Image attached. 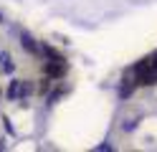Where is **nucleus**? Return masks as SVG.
I'll use <instances>...</instances> for the list:
<instances>
[{
	"mask_svg": "<svg viewBox=\"0 0 157 152\" xmlns=\"http://www.w3.org/2000/svg\"><path fill=\"white\" fill-rule=\"evenodd\" d=\"M0 66H3L5 74H10V71H13V61H10V56H8V53L0 56Z\"/></svg>",
	"mask_w": 157,
	"mask_h": 152,
	"instance_id": "4",
	"label": "nucleus"
},
{
	"mask_svg": "<svg viewBox=\"0 0 157 152\" xmlns=\"http://www.w3.org/2000/svg\"><path fill=\"white\" fill-rule=\"evenodd\" d=\"M0 23H3V20H0Z\"/></svg>",
	"mask_w": 157,
	"mask_h": 152,
	"instance_id": "6",
	"label": "nucleus"
},
{
	"mask_svg": "<svg viewBox=\"0 0 157 152\" xmlns=\"http://www.w3.org/2000/svg\"><path fill=\"white\" fill-rule=\"evenodd\" d=\"M21 43H23V46H25L28 51H31V53H36V51H38V46L33 43V38L28 36V33H23V36H21Z\"/></svg>",
	"mask_w": 157,
	"mask_h": 152,
	"instance_id": "3",
	"label": "nucleus"
},
{
	"mask_svg": "<svg viewBox=\"0 0 157 152\" xmlns=\"http://www.w3.org/2000/svg\"><path fill=\"white\" fill-rule=\"evenodd\" d=\"M43 53L51 58V61H46V76H48V79H61V76L66 74V58L58 56L56 51L48 48V46H43Z\"/></svg>",
	"mask_w": 157,
	"mask_h": 152,
	"instance_id": "2",
	"label": "nucleus"
},
{
	"mask_svg": "<svg viewBox=\"0 0 157 152\" xmlns=\"http://www.w3.org/2000/svg\"><path fill=\"white\" fill-rule=\"evenodd\" d=\"M18 89H21V81H13V84H10V89H8V96H10V99H15V96H18Z\"/></svg>",
	"mask_w": 157,
	"mask_h": 152,
	"instance_id": "5",
	"label": "nucleus"
},
{
	"mask_svg": "<svg viewBox=\"0 0 157 152\" xmlns=\"http://www.w3.org/2000/svg\"><path fill=\"white\" fill-rule=\"evenodd\" d=\"M134 84H140V86H152L157 84V51L155 53H150L147 58H142L140 64L134 66Z\"/></svg>",
	"mask_w": 157,
	"mask_h": 152,
	"instance_id": "1",
	"label": "nucleus"
}]
</instances>
